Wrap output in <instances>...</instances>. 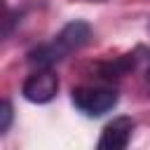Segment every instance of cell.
I'll return each mask as SVG.
<instances>
[{"label": "cell", "instance_id": "cell-5", "mask_svg": "<svg viewBox=\"0 0 150 150\" xmlns=\"http://www.w3.org/2000/svg\"><path fill=\"white\" fill-rule=\"evenodd\" d=\"M0 117H2V122H0V131H2V134H7V131H9V124H12V103H9L7 98L2 101Z\"/></svg>", "mask_w": 150, "mask_h": 150}, {"label": "cell", "instance_id": "cell-1", "mask_svg": "<svg viewBox=\"0 0 150 150\" xmlns=\"http://www.w3.org/2000/svg\"><path fill=\"white\" fill-rule=\"evenodd\" d=\"M91 38V28L87 21H70L66 23L49 42L40 45L28 54V63L35 68H52L54 63L68 59L73 52L82 49Z\"/></svg>", "mask_w": 150, "mask_h": 150}, {"label": "cell", "instance_id": "cell-4", "mask_svg": "<svg viewBox=\"0 0 150 150\" xmlns=\"http://www.w3.org/2000/svg\"><path fill=\"white\" fill-rule=\"evenodd\" d=\"M134 120L127 117V115H120V117H112L103 131H101V138H98V148L101 150H122L129 145L131 141V134H134Z\"/></svg>", "mask_w": 150, "mask_h": 150}, {"label": "cell", "instance_id": "cell-2", "mask_svg": "<svg viewBox=\"0 0 150 150\" xmlns=\"http://www.w3.org/2000/svg\"><path fill=\"white\" fill-rule=\"evenodd\" d=\"M73 103L89 117H101L117 105V91L110 87H77L73 89Z\"/></svg>", "mask_w": 150, "mask_h": 150}, {"label": "cell", "instance_id": "cell-3", "mask_svg": "<svg viewBox=\"0 0 150 150\" xmlns=\"http://www.w3.org/2000/svg\"><path fill=\"white\" fill-rule=\"evenodd\" d=\"M21 94L30 103H49L59 94V77L52 68H35L21 84Z\"/></svg>", "mask_w": 150, "mask_h": 150}, {"label": "cell", "instance_id": "cell-6", "mask_svg": "<svg viewBox=\"0 0 150 150\" xmlns=\"http://www.w3.org/2000/svg\"><path fill=\"white\" fill-rule=\"evenodd\" d=\"M82 2H103V0H82Z\"/></svg>", "mask_w": 150, "mask_h": 150}]
</instances>
